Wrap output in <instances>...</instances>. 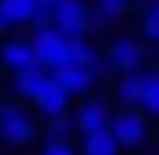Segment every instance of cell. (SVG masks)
Returning a JSON list of instances; mask_svg holds the SVG:
<instances>
[{"instance_id": "cell-19", "label": "cell", "mask_w": 159, "mask_h": 155, "mask_svg": "<svg viewBox=\"0 0 159 155\" xmlns=\"http://www.w3.org/2000/svg\"><path fill=\"white\" fill-rule=\"evenodd\" d=\"M0 147H4V139H0Z\"/></svg>"}, {"instance_id": "cell-3", "label": "cell", "mask_w": 159, "mask_h": 155, "mask_svg": "<svg viewBox=\"0 0 159 155\" xmlns=\"http://www.w3.org/2000/svg\"><path fill=\"white\" fill-rule=\"evenodd\" d=\"M101 55H105V67H109V80L147 71V42L138 34H113L101 46Z\"/></svg>"}, {"instance_id": "cell-14", "label": "cell", "mask_w": 159, "mask_h": 155, "mask_svg": "<svg viewBox=\"0 0 159 155\" xmlns=\"http://www.w3.org/2000/svg\"><path fill=\"white\" fill-rule=\"evenodd\" d=\"M143 109L151 122H159V67H147L143 71Z\"/></svg>"}, {"instance_id": "cell-6", "label": "cell", "mask_w": 159, "mask_h": 155, "mask_svg": "<svg viewBox=\"0 0 159 155\" xmlns=\"http://www.w3.org/2000/svg\"><path fill=\"white\" fill-rule=\"evenodd\" d=\"M55 80L63 84L75 101H84V97L96 92L101 80H109V67L105 63H71V67H63V71H55Z\"/></svg>"}, {"instance_id": "cell-4", "label": "cell", "mask_w": 159, "mask_h": 155, "mask_svg": "<svg viewBox=\"0 0 159 155\" xmlns=\"http://www.w3.org/2000/svg\"><path fill=\"white\" fill-rule=\"evenodd\" d=\"M113 113H117L113 97H96V92H92V97L75 101V109H71V117H75V143L113 130Z\"/></svg>"}, {"instance_id": "cell-9", "label": "cell", "mask_w": 159, "mask_h": 155, "mask_svg": "<svg viewBox=\"0 0 159 155\" xmlns=\"http://www.w3.org/2000/svg\"><path fill=\"white\" fill-rule=\"evenodd\" d=\"M143 0H92V30H113L121 17L138 13Z\"/></svg>"}, {"instance_id": "cell-10", "label": "cell", "mask_w": 159, "mask_h": 155, "mask_svg": "<svg viewBox=\"0 0 159 155\" xmlns=\"http://www.w3.org/2000/svg\"><path fill=\"white\" fill-rule=\"evenodd\" d=\"M46 84H50V71H46V67H34V71L13 75V80H8V97H17V101H25V105H30V101L38 97Z\"/></svg>"}, {"instance_id": "cell-15", "label": "cell", "mask_w": 159, "mask_h": 155, "mask_svg": "<svg viewBox=\"0 0 159 155\" xmlns=\"http://www.w3.org/2000/svg\"><path fill=\"white\" fill-rule=\"evenodd\" d=\"M80 155H121V143L113 139V130H105L92 139H80Z\"/></svg>"}, {"instance_id": "cell-1", "label": "cell", "mask_w": 159, "mask_h": 155, "mask_svg": "<svg viewBox=\"0 0 159 155\" xmlns=\"http://www.w3.org/2000/svg\"><path fill=\"white\" fill-rule=\"evenodd\" d=\"M30 42H34V55H38V67H46L50 75L71 67V63H105L101 46H92L88 38H71V34L55 30V25L30 30Z\"/></svg>"}, {"instance_id": "cell-11", "label": "cell", "mask_w": 159, "mask_h": 155, "mask_svg": "<svg viewBox=\"0 0 159 155\" xmlns=\"http://www.w3.org/2000/svg\"><path fill=\"white\" fill-rule=\"evenodd\" d=\"M0 8L13 21V30H34L42 21V0H0Z\"/></svg>"}, {"instance_id": "cell-8", "label": "cell", "mask_w": 159, "mask_h": 155, "mask_svg": "<svg viewBox=\"0 0 159 155\" xmlns=\"http://www.w3.org/2000/svg\"><path fill=\"white\" fill-rule=\"evenodd\" d=\"M30 105H34V113H38L42 122H50V117H67V113H71V109H75V97L55 80V75H50V84L30 101Z\"/></svg>"}, {"instance_id": "cell-17", "label": "cell", "mask_w": 159, "mask_h": 155, "mask_svg": "<svg viewBox=\"0 0 159 155\" xmlns=\"http://www.w3.org/2000/svg\"><path fill=\"white\" fill-rule=\"evenodd\" d=\"M46 126V139H75V117L67 113V117H50V122H42Z\"/></svg>"}, {"instance_id": "cell-13", "label": "cell", "mask_w": 159, "mask_h": 155, "mask_svg": "<svg viewBox=\"0 0 159 155\" xmlns=\"http://www.w3.org/2000/svg\"><path fill=\"white\" fill-rule=\"evenodd\" d=\"M134 21H138V38L143 42H151V46H159V0H143L138 4V13H134Z\"/></svg>"}, {"instance_id": "cell-7", "label": "cell", "mask_w": 159, "mask_h": 155, "mask_svg": "<svg viewBox=\"0 0 159 155\" xmlns=\"http://www.w3.org/2000/svg\"><path fill=\"white\" fill-rule=\"evenodd\" d=\"M38 67V55H34V42L30 34H13V38L0 42V71L13 80V75H25Z\"/></svg>"}, {"instance_id": "cell-18", "label": "cell", "mask_w": 159, "mask_h": 155, "mask_svg": "<svg viewBox=\"0 0 159 155\" xmlns=\"http://www.w3.org/2000/svg\"><path fill=\"white\" fill-rule=\"evenodd\" d=\"M13 34H17V30H13V21H8V17H4V8H0V42H4V38H13Z\"/></svg>"}, {"instance_id": "cell-16", "label": "cell", "mask_w": 159, "mask_h": 155, "mask_svg": "<svg viewBox=\"0 0 159 155\" xmlns=\"http://www.w3.org/2000/svg\"><path fill=\"white\" fill-rule=\"evenodd\" d=\"M38 155H80V143L75 139H42Z\"/></svg>"}, {"instance_id": "cell-12", "label": "cell", "mask_w": 159, "mask_h": 155, "mask_svg": "<svg viewBox=\"0 0 159 155\" xmlns=\"http://www.w3.org/2000/svg\"><path fill=\"white\" fill-rule=\"evenodd\" d=\"M113 105L117 109H138L143 105V71L138 75H117V80H113Z\"/></svg>"}, {"instance_id": "cell-2", "label": "cell", "mask_w": 159, "mask_h": 155, "mask_svg": "<svg viewBox=\"0 0 159 155\" xmlns=\"http://www.w3.org/2000/svg\"><path fill=\"white\" fill-rule=\"evenodd\" d=\"M0 139H4V147L21 151V147H42V139H46V126H42V117L34 113V105H25V101L17 97H0Z\"/></svg>"}, {"instance_id": "cell-5", "label": "cell", "mask_w": 159, "mask_h": 155, "mask_svg": "<svg viewBox=\"0 0 159 155\" xmlns=\"http://www.w3.org/2000/svg\"><path fill=\"white\" fill-rule=\"evenodd\" d=\"M151 130H155V122L143 109H117V113H113V139L121 143V151L147 147V143H151Z\"/></svg>"}]
</instances>
